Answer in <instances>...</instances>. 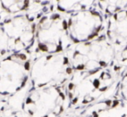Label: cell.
<instances>
[{
    "label": "cell",
    "instance_id": "52a82bcc",
    "mask_svg": "<svg viewBox=\"0 0 127 117\" xmlns=\"http://www.w3.org/2000/svg\"><path fill=\"white\" fill-rule=\"evenodd\" d=\"M44 13H19L8 15L0 13V23L10 40L11 52L28 51L32 54L35 45L37 23Z\"/></svg>",
    "mask_w": 127,
    "mask_h": 117
},
{
    "label": "cell",
    "instance_id": "277c9868",
    "mask_svg": "<svg viewBox=\"0 0 127 117\" xmlns=\"http://www.w3.org/2000/svg\"><path fill=\"white\" fill-rule=\"evenodd\" d=\"M69 109L65 86L29 88L22 105L27 117H64Z\"/></svg>",
    "mask_w": 127,
    "mask_h": 117
},
{
    "label": "cell",
    "instance_id": "3957f363",
    "mask_svg": "<svg viewBox=\"0 0 127 117\" xmlns=\"http://www.w3.org/2000/svg\"><path fill=\"white\" fill-rule=\"evenodd\" d=\"M73 73L66 52L38 55L32 61L29 88L64 87Z\"/></svg>",
    "mask_w": 127,
    "mask_h": 117
},
{
    "label": "cell",
    "instance_id": "8992f818",
    "mask_svg": "<svg viewBox=\"0 0 127 117\" xmlns=\"http://www.w3.org/2000/svg\"><path fill=\"white\" fill-rule=\"evenodd\" d=\"M33 55L15 52L0 60V99L10 97L29 86Z\"/></svg>",
    "mask_w": 127,
    "mask_h": 117
},
{
    "label": "cell",
    "instance_id": "8fae6325",
    "mask_svg": "<svg viewBox=\"0 0 127 117\" xmlns=\"http://www.w3.org/2000/svg\"><path fill=\"white\" fill-rule=\"evenodd\" d=\"M120 63H122L124 66H127V58H125V59H123L121 62H120Z\"/></svg>",
    "mask_w": 127,
    "mask_h": 117
},
{
    "label": "cell",
    "instance_id": "4fadbf2b",
    "mask_svg": "<svg viewBox=\"0 0 127 117\" xmlns=\"http://www.w3.org/2000/svg\"><path fill=\"white\" fill-rule=\"evenodd\" d=\"M0 10H1V5H0Z\"/></svg>",
    "mask_w": 127,
    "mask_h": 117
},
{
    "label": "cell",
    "instance_id": "30bf717a",
    "mask_svg": "<svg viewBox=\"0 0 127 117\" xmlns=\"http://www.w3.org/2000/svg\"><path fill=\"white\" fill-rule=\"evenodd\" d=\"M121 52H122V56H123V59L127 58V48H125V49H124L123 51H121Z\"/></svg>",
    "mask_w": 127,
    "mask_h": 117
},
{
    "label": "cell",
    "instance_id": "6da1fadb",
    "mask_svg": "<svg viewBox=\"0 0 127 117\" xmlns=\"http://www.w3.org/2000/svg\"><path fill=\"white\" fill-rule=\"evenodd\" d=\"M114 83L111 72L107 69L74 71L65 85L69 112H81L93 103L107 99V91Z\"/></svg>",
    "mask_w": 127,
    "mask_h": 117
},
{
    "label": "cell",
    "instance_id": "7c38bea8",
    "mask_svg": "<svg viewBox=\"0 0 127 117\" xmlns=\"http://www.w3.org/2000/svg\"><path fill=\"white\" fill-rule=\"evenodd\" d=\"M64 117H65V116H64ZM70 117H78V115H77V116L76 115H71V116H70Z\"/></svg>",
    "mask_w": 127,
    "mask_h": 117
},
{
    "label": "cell",
    "instance_id": "7a4b0ae2",
    "mask_svg": "<svg viewBox=\"0 0 127 117\" xmlns=\"http://www.w3.org/2000/svg\"><path fill=\"white\" fill-rule=\"evenodd\" d=\"M72 45L69 37L67 16L55 9L45 12L37 23L33 56L66 52Z\"/></svg>",
    "mask_w": 127,
    "mask_h": 117
},
{
    "label": "cell",
    "instance_id": "5b68a950",
    "mask_svg": "<svg viewBox=\"0 0 127 117\" xmlns=\"http://www.w3.org/2000/svg\"><path fill=\"white\" fill-rule=\"evenodd\" d=\"M66 53L74 71L104 70L115 57L114 47L104 34L90 42L72 44Z\"/></svg>",
    "mask_w": 127,
    "mask_h": 117
},
{
    "label": "cell",
    "instance_id": "ba28073f",
    "mask_svg": "<svg viewBox=\"0 0 127 117\" xmlns=\"http://www.w3.org/2000/svg\"><path fill=\"white\" fill-rule=\"evenodd\" d=\"M69 37L72 44L86 43L103 34L104 18L96 7L66 14Z\"/></svg>",
    "mask_w": 127,
    "mask_h": 117
},
{
    "label": "cell",
    "instance_id": "9c48e42d",
    "mask_svg": "<svg viewBox=\"0 0 127 117\" xmlns=\"http://www.w3.org/2000/svg\"><path fill=\"white\" fill-rule=\"evenodd\" d=\"M10 54H11V52L10 48L9 37L0 23V60Z\"/></svg>",
    "mask_w": 127,
    "mask_h": 117
}]
</instances>
